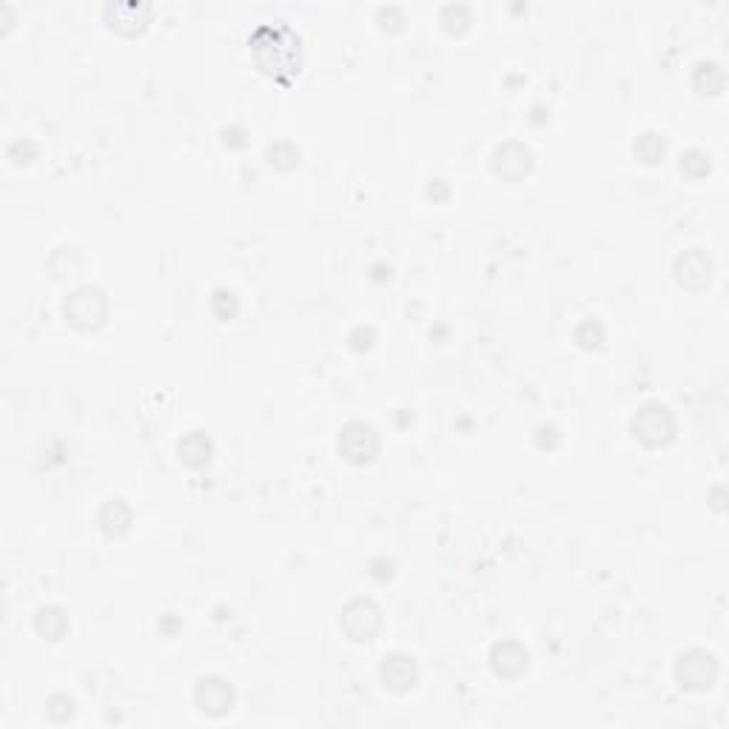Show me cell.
<instances>
[{
    "label": "cell",
    "instance_id": "obj_1",
    "mask_svg": "<svg viewBox=\"0 0 729 729\" xmlns=\"http://www.w3.org/2000/svg\"><path fill=\"white\" fill-rule=\"evenodd\" d=\"M106 310H109L106 293H103L100 288H92V285L75 291L72 297L66 300V317L77 328H97L103 320H106Z\"/></svg>",
    "mask_w": 729,
    "mask_h": 729
},
{
    "label": "cell",
    "instance_id": "obj_2",
    "mask_svg": "<svg viewBox=\"0 0 729 729\" xmlns=\"http://www.w3.org/2000/svg\"><path fill=\"white\" fill-rule=\"evenodd\" d=\"M633 430L635 436L650 445V447H658V445H667L672 439V430H675V422H672V413L664 408V405H647L635 413L633 419Z\"/></svg>",
    "mask_w": 729,
    "mask_h": 729
},
{
    "label": "cell",
    "instance_id": "obj_3",
    "mask_svg": "<svg viewBox=\"0 0 729 729\" xmlns=\"http://www.w3.org/2000/svg\"><path fill=\"white\" fill-rule=\"evenodd\" d=\"M379 624H382L379 610H376V604L368 601V598H356L342 610V630L348 633L354 641L374 638L376 630H379Z\"/></svg>",
    "mask_w": 729,
    "mask_h": 729
},
{
    "label": "cell",
    "instance_id": "obj_4",
    "mask_svg": "<svg viewBox=\"0 0 729 729\" xmlns=\"http://www.w3.org/2000/svg\"><path fill=\"white\" fill-rule=\"evenodd\" d=\"M339 447L351 462H371L376 456V450H379V439H376V433H374L371 425L354 422V425H348L342 430Z\"/></svg>",
    "mask_w": 729,
    "mask_h": 729
},
{
    "label": "cell",
    "instance_id": "obj_5",
    "mask_svg": "<svg viewBox=\"0 0 729 729\" xmlns=\"http://www.w3.org/2000/svg\"><path fill=\"white\" fill-rule=\"evenodd\" d=\"M679 679L684 681V687L689 689H704L716 681V658L709 652L692 650L687 655H681L679 662Z\"/></svg>",
    "mask_w": 729,
    "mask_h": 729
},
{
    "label": "cell",
    "instance_id": "obj_6",
    "mask_svg": "<svg viewBox=\"0 0 729 729\" xmlns=\"http://www.w3.org/2000/svg\"><path fill=\"white\" fill-rule=\"evenodd\" d=\"M530 166H533V154H530V148L518 146V143H505L501 148H496V154H493V168H496V175L508 177V180H516V177L527 175Z\"/></svg>",
    "mask_w": 729,
    "mask_h": 729
},
{
    "label": "cell",
    "instance_id": "obj_7",
    "mask_svg": "<svg viewBox=\"0 0 729 729\" xmlns=\"http://www.w3.org/2000/svg\"><path fill=\"white\" fill-rule=\"evenodd\" d=\"M231 687L220 679H202L197 687V704L208 716H222L231 706Z\"/></svg>",
    "mask_w": 729,
    "mask_h": 729
},
{
    "label": "cell",
    "instance_id": "obj_8",
    "mask_svg": "<svg viewBox=\"0 0 729 729\" xmlns=\"http://www.w3.org/2000/svg\"><path fill=\"white\" fill-rule=\"evenodd\" d=\"M675 274H679V283L687 288H701L709 283V274H713V263L701 254V251H689L679 256L675 263Z\"/></svg>",
    "mask_w": 729,
    "mask_h": 729
},
{
    "label": "cell",
    "instance_id": "obj_9",
    "mask_svg": "<svg viewBox=\"0 0 729 729\" xmlns=\"http://www.w3.org/2000/svg\"><path fill=\"white\" fill-rule=\"evenodd\" d=\"M416 664H413V658L408 655H391L385 658V664H382V679H385V684L396 692H405L416 684Z\"/></svg>",
    "mask_w": 729,
    "mask_h": 729
},
{
    "label": "cell",
    "instance_id": "obj_10",
    "mask_svg": "<svg viewBox=\"0 0 729 729\" xmlns=\"http://www.w3.org/2000/svg\"><path fill=\"white\" fill-rule=\"evenodd\" d=\"M493 667L496 672L501 675H508V679H513V675H522L527 670V652L513 644V641H505V644H496L493 647Z\"/></svg>",
    "mask_w": 729,
    "mask_h": 729
},
{
    "label": "cell",
    "instance_id": "obj_11",
    "mask_svg": "<svg viewBox=\"0 0 729 729\" xmlns=\"http://www.w3.org/2000/svg\"><path fill=\"white\" fill-rule=\"evenodd\" d=\"M100 525L109 536H123L131 525V510L123 505V501H109L106 508L100 510Z\"/></svg>",
    "mask_w": 729,
    "mask_h": 729
},
{
    "label": "cell",
    "instance_id": "obj_12",
    "mask_svg": "<svg viewBox=\"0 0 729 729\" xmlns=\"http://www.w3.org/2000/svg\"><path fill=\"white\" fill-rule=\"evenodd\" d=\"M180 456L185 464L200 467L212 459V442H208L202 433H188V436L180 442Z\"/></svg>",
    "mask_w": 729,
    "mask_h": 729
},
{
    "label": "cell",
    "instance_id": "obj_13",
    "mask_svg": "<svg viewBox=\"0 0 729 729\" xmlns=\"http://www.w3.org/2000/svg\"><path fill=\"white\" fill-rule=\"evenodd\" d=\"M38 633L51 638V641H58L66 630V616L63 610H58V607H43V610L38 613Z\"/></svg>",
    "mask_w": 729,
    "mask_h": 729
},
{
    "label": "cell",
    "instance_id": "obj_14",
    "mask_svg": "<svg viewBox=\"0 0 729 729\" xmlns=\"http://www.w3.org/2000/svg\"><path fill=\"white\" fill-rule=\"evenodd\" d=\"M696 86L704 94H718L724 89V72L718 63H701L696 68Z\"/></svg>",
    "mask_w": 729,
    "mask_h": 729
},
{
    "label": "cell",
    "instance_id": "obj_15",
    "mask_svg": "<svg viewBox=\"0 0 729 729\" xmlns=\"http://www.w3.org/2000/svg\"><path fill=\"white\" fill-rule=\"evenodd\" d=\"M635 154L644 163H658L664 158V140L658 134H641L635 143Z\"/></svg>",
    "mask_w": 729,
    "mask_h": 729
},
{
    "label": "cell",
    "instance_id": "obj_16",
    "mask_svg": "<svg viewBox=\"0 0 729 729\" xmlns=\"http://www.w3.org/2000/svg\"><path fill=\"white\" fill-rule=\"evenodd\" d=\"M442 23L450 32H462L467 23H471V12H467L464 6H445L442 9Z\"/></svg>",
    "mask_w": 729,
    "mask_h": 729
},
{
    "label": "cell",
    "instance_id": "obj_17",
    "mask_svg": "<svg viewBox=\"0 0 729 729\" xmlns=\"http://www.w3.org/2000/svg\"><path fill=\"white\" fill-rule=\"evenodd\" d=\"M681 168L687 171V175L692 177H701L709 171V160H706V154L704 151H687L684 158H681Z\"/></svg>",
    "mask_w": 729,
    "mask_h": 729
},
{
    "label": "cell",
    "instance_id": "obj_18",
    "mask_svg": "<svg viewBox=\"0 0 729 729\" xmlns=\"http://www.w3.org/2000/svg\"><path fill=\"white\" fill-rule=\"evenodd\" d=\"M268 158H271V163L288 168V166H293V163L300 160V151L293 148V146H288V143H276V146L268 148Z\"/></svg>",
    "mask_w": 729,
    "mask_h": 729
}]
</instances>
